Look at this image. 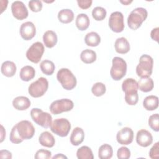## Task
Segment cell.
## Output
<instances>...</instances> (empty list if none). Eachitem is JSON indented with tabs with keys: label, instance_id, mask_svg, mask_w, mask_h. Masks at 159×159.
Segmentation results:
<instances>
[{
	"label": "cell",
	"instance_id": "4dcf8cb0",
	"mask_svg": "<svg viewBox=\"0 0 159 159\" xmlns=\"http://www.w3.org/2000/svg\"><path fill=\"white\" fill-rule=\"evenodd\" d=\"M40 68L43 74L52 75L55 71V66L53 61L48 60H44L40 63Z\"/></svg>",
	"mask_w": 159,
	"mask_h": 159
},
{
	"label": "cell",
	"instance_id": "f6af8a7d",
	"mask_svg": "<svg viewBox=\"0 0 159 159\" xmlns=\"http://www.w3.org/2000/svg\"><path fill=\"white\" fill-rule=\"evenodd\" d=\"M52 158L53 159H55V158H66V159L67 157L65 155H64L63 154H62V153H58L56 155L53 156L52 157Z\"/></svg>",
	"mask_w": 159,
	"mask_h": 159
},
{
	"label": "cell",
	"instance_id": "8d00e7d4",
	"mask_svg": "<svg viewBox=\"0 0 159 159\" xmlns=\"http://www.w3.org/2000/svg\"><path fill=\"white\" fill-rule=\"evenodd\" d=\"M51 157V152L45 149H40L37 150L34 156V158L35 159H48L50 158Z\"/></svg>",
	"mask_w": 159,
	"mask_h": 159
},
{
	"label": "cell",
	"instance_id": "6da1fadb",
	"mask_svg": "<svg viewBox=\"0 0 159 159\" xmlns=\"http://www.w3.org/2000/svg\"><path fill=\"white\" fill-rule=\"evenodd\" d=\"M35 131V128L30 121L21 120L12 127L10 133L9 140L13 143H20L24 140L32 139Z\"/></svg>",
	"mask_w": 159,
	"mask_h": 159
},
{
	"label": "cell",
	"instance_id": "9a60e30c",
	"mask_svg": "<svg viewBox=\"0 0 159 159\" xmlns=\"http://www.w3.org/2000/svg\"><path fill=\"white\" fill-rule=\"evenodd\" d=\"M136 142L141 147H148L153 142L152 135L149 131L145 129H140L137 133Z\"/></svg>",
	"mask_w": 159,
	"mask_h": 159
},
{
	"label": "cell",
	"instance_id": "7bdbcfd3",
	"mask_svg": "<svg viewBox=\"0 0 159 159\" xmlns=\"http://www.w3.org/2000/svg\"><path fill=\"white\" fill-rule=\"evenodd\" d=\"M0 158H12V153L7 150H1L0 151Z\"/></svg>",
	"mask_w": 159,
	"mask_h": 159
},
{
	"label": "cell",
	"instance_id": "ffe728a7",
	"mask_svg": "<svg viewBox=\"0 0 159 159\" xmlns=\"http://www.w3.org/2000/svg\"><path fill=\"white\" fill-rule=\"evenodd\" d=\"M40 144L43 147L52 148L55 143V140L53 135L48 131L43 132L39 137Z\"/></svg>",
	"mask_w": 159,
	"mask_h": 159
},
{
	"label": "cell",
	"instance_id": "1f68e13d",
	"mask_svg": "<svg viewBox=\"0 0 159 159\" xmlns=\"http://www.w3.org/2000/svg\"><path fill=\"white\" fill-rule=\"evenodd\" d=\"M76 157L78 159H93L91 149L88 146H82L77 150Z\"/></svg>",
	"mask_w": 159,
	"mask_h": 159
},
{
	"label": "cell",
	"instance_id": "d4e9b609",
	"mask_svg": "<svg viewBox=\"0 0 159 159\" xmlns=\"http://www.w3.org/2000/svg\"><path fill=\"white\" fill-rule=\"evenodd\" d=\"M75 23L77 28L80 30L83 31L89 27L90 20L88 16L86 14L81 13L77 16Z\"/></svg>",
	"mask_w": 159,
	"mask_h": 159
},
{
	"label": "cell",
	"instance_id": "44dd1931",
	"mask_svg": "<svg viewBox=\"0 0 159 159\" xmlns=\"http://www.w3.org/2000/svg\"><path fill=\"white\" fill-rule=\"evenodd\" d=\"M17 67L16 64L11 61H5L2 63L1 71L2 74L7 77L13 76L16 72Z\"/></svg>",
	"mask_w": 159,
	"mask_h": 159
},
{
	"label": "cell",
	"instance_id": "603a6c76",
	"mask_svg": "<svg viewBox=\"0 0 159 159\" xmlns=\"http://www.w3.org/2000/svg\"><path fill=\"white\" fill-rule=\"evenodd\" d=\"M35 75V70L32 66L26 65L23 66L20 71V78L24 81H29L32 80Z\"/></svg>",
	"mask_w": 159,
	"mask_h": 159
},
{
	"label": "cell",
	"instance_id": "52a82bcc",
	"mask_svg": "<svg viewBox=\"0 0 159 159\" xmlns=\"http://www.w3.org/2000/svg\"><path fill=\"white\" fill-rule=\"evenodd\" d=\"M50 128L55 134L61 137H65L69 134L71 129V124L65 118L56 119L52 122Z\"/></svg>",
	"mask_w": 159,
	"mask_h": 159
},
{
	"label": "cell",
	"instance_id": "60d3db41",
	"mask_svg": "<svg viewBox=\"0 0 159 159\" xmlns=\"http://www.w3.org/2000/svg\"><path fill=\"white\" fill-rule=\"evenodd\" d=\"M93 1L91 0H78V6L82 9H86L91 7Z\"/></svg>",
	"mask_w": 159,
	"mask_h": 159
},
{
	"label": "cell",
	"instance_id": "b9f144b4",
	"mask_svg": "<svg viewBox=\"0 0 159 159\" xmlns=\"http://www.w3.org/2000/svg\"><path fill=\"white\" fill-rule=\"evenodd\" d=\"M158 33H159V28L158 27H156V28H154L151 31V33H150V37L151 38L158 42Z\"/></svg>",
	"mask_w": 159,
	"mask_h": 159
},
{
	"label": "cell",
	"instance_id": "3957f363",
	"mask_svg": "<svg viewBox=\"0 0 159 159\" xmlns=\"http://www.w3.org/2000/svg\"><path fill=\"white\" fill-rule=\"evenodd\" d=\"M57 79L66 90H71L76 86V78L68 68H62L60 69L57 74Z\"/></svg>",
	"mask_w": 159,
	"mask_h": 159
},
{
	"label": "cell",
	"instance_id": "cb8c5ba5",
	"mask_svg": "<svg viewBox=\"0 0 159 159\" xmlns=\"http://www.w3.org/2000/svg\"><path fill=\"white\" fill-rule=\"evenodd\" d=\"M143 106L147 111H154L158 107V98L154 95L147 96L143 101Z\"/></svg>",
	"mask_w": 159,
	"mask_h": 159
},
{
	"label": "cell",
	"instance_id": "5b68a950",
	"mask_svg": "<svg viewBox=\"0 0 159 159\" xmlns=\"http://www.w3.org/2000/svg\"><path fill=\"white\" fill-rule=\"evenodd\" d=\"M127 63L122 58L115 57L112 61V67L110 70L111 78L115 81L121 80L126 74Z\"/></svg>",
	"mask_w": 159,
	"mask_h": 159
},
{
	"label": "cell",
	"instance_id": "ab89813d",
	"mask_svg": "<svg viewBox=\"0 0 159 159\" xmlns=\"http://www.w3.org/2000/svg\"><path fill=\"white\" fill-rule=\"evenodd\" d=\"M125 101L130 106L135 105L139 101L138 93L131 95H125Z\"/></svg>",
	"mask_w": 159,
	"mask_h": 159
},
{
	"label": "cell",
	"instance_id": "d6986e66",
	"mask_svg": "<svg viewBox=\"0 0 159 159\" xmlns=\"http://www.w3.org/2000/svg\"><path fill=\"white\" fill-rule=\"evenodd\" d=\"M84 139V132L82 128L76 127H75L70 136V142L74 146H78L81 144Z\"/></svg>",
	"mask_w": 159,
	"mask_h": 159
},
{
	"label": "cell",
	"instance_id": "4316f807",
	"mask_svg": "<svg viewBox=\"0 0 159 159\" xmlns=\"http://www.w3.org/2000/svg\"><path fill=\"white\" fill-rule=\"evenodd\" d=\"M58 19L60 22L63 24H68L73 21L74 13L70 9H63L58 13Z\"/></svg>",
	"mask_w": 159,
	"mask_h": 159
},
{
	"label": "cell",
	"instance_id": "7402d4cb",
	"mask_svg": "<svg viewBox=\"0 0 159 159\" xmlns=\"http://www.w3.org/2000/svg\"><path fill=\"white\" fill-rule=\"evenodd\" d=\"M58 38L57 34L53 30L46 31L43 35V41L47 48L53 47L57 43Z\"/></svg>",
	"mask_w": 159,
	"mask_h": 159
},
{
	"label": "cell",
	"instance_id": "bcb514c9",
	"mask_svg": "<svg viewBox=\"0 0 159 159\" xmlns=\"http://www.w3.org/2000/svg\"><path fill=\"white\" fill-rule=\"evenodd\" d=\"M132 2V1H129V0H127V1H120V2H121L122 4H124V5H128L129 4L131 3Z\"/></svg>",
	"mask_w": 159,
	"mask_h": 159
},
{
	"label": "cell",
	"instance_id": "8fae6325",
	"mask_svg": "<svg viewBox=\"0 0 159 159\" xmlns=\"http://www.w3.org/2000/svg\"><path fill=\"white\" fill-rule=\"evenodd\" d=\"M109 27L112 31L120 33L123 31L125 25L124 22V16L119 11H115L111 14L109 19Z\"/></svg>",
	"mask_w": 159,
	"mask_h": 159
},
{
	"label": "cell",
	"instance_id": "f35d334b",
	"mask_svg": "<svg viewBox=\"0 0 159 159\" xmlns=\"http://www.w3.org/2000/svg\"><path fill=\"white\" fill-rule=\"evenodd\" d=\"M149 157L152 159H157L159 158V142H156L149 152Z\"/></svg>",
	"mask_w": 159,
	"mask_h": 159
},
{
	"label": "cell",
	"instance_id": "30bf717a",
	"mask_svg": "<svg viewBox=\"0 0 159 159\" xmlns=\"http://www.w3.org/2000/svg\"><path fill=\"white\" fill-rule=\"evenodd\" d=\"M44 53V46L42 43L36 42L34 43L27 50L26 57L32 63H38Z\"/></svg>",
	"mask_w": 159,
	"mask_h": 159
},
{
	"label": "cell",
	"instance_id": "ac0fdd59",
	"mask_svg": "<svg viewBox=\"0 0 159 159\" xmlns=\"http://www.w3.org/2000/svg\"><path fill=\"white\" fill-rule=\"evenodd\" d=\"M114 47L116 52L120 54H125L129 52L130 46V43L125 37H120L116 39L115 43H114Z\"/></svg>",
	"mask_w": 159,
	"mask_h": 159
},
{
	"label": "cell",
	"instance_id": "ba28073f",
	"mask_svg": "<svg viewBox=\"0 0 159 159\" xmlns=\"http://www.w3.org/2000/svg\"><path fill=\"white\" fill-rule=\"evenodd\" d=\"M48 82L44 77H40L35 81L32 83L28 88L29 94L33 98H39L47 92Z\"/></svg>",
	"mask_w": 159,
	"mask_h": 159
},
{
	"label": "cell",
	"instance_id": "836d02e7",
	"mask_svg": "<svg viewBox=\"0 0 159 159\" xmlns=\"http://www.w3.org/2000/svg\"><path fill=\"white\" fill-rule=\"evenodd\" d=\"M106 91V88L104 83L101 82H97L93 84L91 88L92 93L97 97H99L104 94Z\"/></svg>",
	"mask_w": 159,
	"mask_h": 159
},
{
	"label": "cell",
	"instance_id": "f546056e",
	"mask_svg": "<svg viewBox=\"0 0 159 159\" xmlns=\"http://www.w3.org/2000/svg\"><path fill=\"white\" fill-rule=\"evenodd\" d=\"M112 147L107 143L102 145L98 150V157L100 159H109L112 157Z\"/></svg>",
	"mask_w": 159,
	"mask_h": 159
},
{
	"label": "cell",
	"instance_id": "e0dca14e",
	"mask_svg": "<svg viewBox=\"0 0 159 159\" xmlns=\"http://www.w3.org/2000/svg\"><path fill=\"white\" fill-rule=\"evenodd\" d=\"M30 99L23 96H17L12 101L13 107L18 111H25L30 106Z\"/></svg>",
	"mask_w": 159,
	"mask_h": 159
},
{
	"label": "cell",
	"instance_id": "d590c367",
	"mask_svg": "<svg viewBox=\"0 0 159 159\" xmlns=\"http://www.w3.org/2000/svg\"><path fill=\"white\" fill-rule=\"evenodd\" d=\"M117 156L119 159H128L130 157V151L126 147H121L117 152Z\"/></svg>",
	"mask_w": 159,
	"mask_h": 159
},
{
	"label": "cell",
	"instance_id": "ee69618b",
	"mask_svg": "<svg viewBox=\"0 0 159 159\" xmlns=\"http://www.w3.org/2000/svg\"><path fill=\"white\" fill-rule=\"evenodd\" d=\"M1 141H0V142L1 143V142H3L5 137H6V130H5L4 127L2 125H1Z\"/></svg>",
	"mask_w": 159,
	"mask_h": 159
},
{
	"label": "cell",
	"instance_id": "2e32d148",
	"mask_svg": "<svg viewBox=\"0 0 159 159\" xmlns=\"http://www.w3.org/2000/svg\"><path fill=\"white\" fill-rule=\"evenodd\" d=\"M122 89L125 93V95H130L138 93V82L133 78H126L122 82Z\"/></svg>",
	"mask_w": 159,
	"mask_h": 159
},
{
	"label": "cell",
	"instance_id": "d6a6232c",
	"mask_svg": "<svg viewBox=\"0 0 159 159\" xmlns=\"http://www.w3.org/2000/svg\"><path fill=\"white\" fill-rule=\"evenodd\" d=\"M106 9L101 6L95 7L92 11V16L94 20L97 21H101L105 19L106 16Z\"/></svg>",
	"mask_w": 159,
	"mask_h": 159
},
{
	"label": "cell",
	"instance_id": "7c38bea8",
	"mask_svg": "<svg viewBox=\"0 0 159 159\" xmlns=\"http://www.w3.org/2000/svg\"><path fill=\"white\" fill-rule=\"evenodd\" d=\"M11 11L13 16L18 20H23L28 17V10L23 2L15 1L11 4Z\"/></svg>",
	"mask_w": 159,
	"mask_h": 159
},
{
	"label": "cell",
	"instance_id": "83f0119b",
	"mask_svg": "<svg viewBox=\"0 0 159 159\" xmlns=\"http://www.w3.org/2000/svg\"><path fill=\"white\" fill-rule=\"evenodd\" d=\"M84 42L88 46L96 47L101 42V37L97 32H91L86 35Z\"/></svg>",
	"mask_w": 159,
	"mask_h": 159
},
{
	"label": "cell",
	"instance_id": "8992f818",
	"mask_svg": "<svg viewBox=\"0 0 159 159\" xmlns=\"http://www.w3.org/2000/svg\"><path fill=\"white\" fill-rule=\"evenodd\" d=\"M30 116L35 123L45 129L50 127L52 122V116L39 108H33L30 111Z\"/></svg>",
	"mask_w": 159,
	"mask_h": 159
},
{
	"label": "cell",
	"instance_id": "f1b7e54d",
	"mask_svg": "<svg viewBox=\"0 0 159 159\" xmlns=\"http://www.w3.org/2000/svg\"><path fill=\"white\" fill-rule=\"evenodd\" d=\"M96 53L94 51L91 49H86L81 52L80 58L83 62L86 64H89L94 62L96 60Z\"/></svg>",
	"mask_w": 159,
	"mask_h": 159
},
{
	"label": "cell",
	"instance_id": "9c48e42d",
	"mask_svg": "<svg viewBox=\"0 0 159 159\" xmlns=\"http://www.w3.org/2000/svg\"><path fill=\"white\" fill-rule=\"evenodd\" d=\"M74 107L73 102L69 99H61L53 101L49 109L52 114H59L71 111Z\"/></svg>",
	"mask_w": 159,
	"mask_h": 159
},
{
	"label": "cell",
	"instance_id": "4fadbf2b",
	"mask_svg": "<svg viewBox=\"0 0 159 159\" xmlns=\"http://www.w3.org/2000/svg\"><path fill=\"white\" fill-rule=\"evenodd\" d=\"M134 139V132L130 127H125L119 130L116 135V140L120 145L130 144Z\"/></svg>",
	"mask_w": 159,
	"mask_h": 159
},
{
	"label": "cell",
	"instance_id": "74e56055",
	"mask_svg": "<svg viewBox=\"0 0 159 159\" xmlns=\"http://www.w3.org/2000/svg\"><path fill=\"white\" fill-rule=\"evenodd\" d=\"M29 7L30 9L34 12H39L42 9V3L41 1H30L29 2Z\"/></svg>",
	"mask_w": 159,
	"mask_h": 159
},
{
	"label": "cell",
	"instance_id": "484cf974",
	"mask_svg": "<svg viewBox=\"0 0 159 159\" xmlns=\"http://www.w3.org/2000/svg\"><path fill=\"white\" fill-rule=\"evenodd\" d=\"M139 89L144 93L151 91L154 87V83L152 78H140L138 82Z\"/></svg>",
	"mask_w": 159,
	"mask_h": 159
},
{
	"label": "cell",
	"instance_id": "277c9868",
	"mask_svg": "<svg viewBox=\"0 0 159 159\" xmlns=\"http://www.w3.org/2000/svg\"><path fill=\"white\" fill-rule=\"evenodd\" d=\"M153 60L148 55L143 54L139 59L136 67V73L140 78H148L152 73Z\"/></svg>",
	"mask_w": 159,
	"mask_h": 159
},
{
	"label": "cell",
	"instance_id": "e575fe53",
	"mask_svg": "<svg viewBox=\"0 0 159 159\" xmlns=\"http://www.w3.org/2000/svg\"><path fill=\"white\" fill-rule=\"evenodd\" d=\"M148 125L155 132L159 130V116L158 113L153 114L149 117L148 120Z\"/></svg>",
	"mask_w": 159,
	"mask_h": 159
},
{
	"label": "cell",
	"instance_id": "7a4b0ae2",
	"mask_svg": "<svg viewBox=\"0 0 159 159\" xmlns=\"http://www.w3.org/2000/svg\"><path fill=\"white\" fill-rule=\"evenodd\" d=\"M148 16L146 9L143 7H137L132 10L127 17V24L130 29L137 30L143 22L145 20Z\"/></svg>",
	"mask_w": 159,
	"mask_h": 159
},
{
	"label": "cell",
	"instance_id": "5bb4252c",
	"mask_svg": "<svg viewBox=\"0 0 159 159\" xmlns=\"http://www.w3.org/2000/svg\"><path fill=\"white\" fill-rule=\"evenodd\" d=\"M21 37L25 40H31L36 34V28L33 22L27 21L22 24L19 30Z\"/></svg>",
	"mask_w": 159,
	"mask_h": 159
}]
</instances>
